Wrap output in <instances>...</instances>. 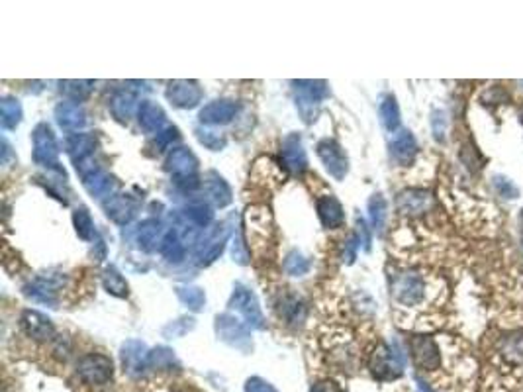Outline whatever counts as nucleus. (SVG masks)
Listing matches in <instances>:
<instances>
[{"mask_svg":"<svg viewBox=\"0 0 523 392\" xmlns=\"http://www.w3.org/2000/svg\"><path fill=\"white\" fill-rule=\"evenodd\" d=\"M76 375L86 384L93 386H102L106 384L114 375V365L112 359L102 355V353H88L83 355L76 363Z\"/></svg>","mask_w":523,"mask_h":392,"instance_id":"7ed1b4c3","label":"nucleus"},{"mask_svg":"<svg viewBox=\"0 0 523 392\" xmlns=\"http://www.w3.org/2000/svg\"><path fill=\"white\" fill-rule=\"evenodd\" d=\"M369 218H371L372 228L377 231H382L384 222H386V200L382 195H374L369 200Z\"/></svg>","mask_w":523,"mask_h":392,"instance_id":"a19ab883","label":"nucleus"},{"mask_svg":"<svg viewBox=\"0 0 523 392\" xmlns=\"http://www.w3.org/2000/svg\"><path fill=\"white\" fill-rule=\"evenodd\" d=\"M247 328L249 325L239 322L236 316L231 314H219L216 318V333H218V338L222 341H226L231 347H236V350H251V333H249Z\"/></svg>","mask_w":523,"mask_h":392,"instance_id":"0eeeda50","label":"nucleus"},{"mask_svg":"<svg viewBox=\"0 0 523 392\" xmlns=\"http://www.w3.org/2000/svg\"><path fill=\"white\" fill-rule=\"evenodd\" d=\"M282 163L288 171H292L294 175H302L308 169V157H306V149L302 139L298 134H288L282 139Z\"/></svg>","mask_w":523,"mask_h":392,"instance_id":"ddd939ff","label":"nucleus"},{"mask_svg":"<svg viewBox=\"0 0 523 392\" xmlns=\"http://www.w3.org/2000/svg\"><path fill=\"white\" fill-rule=\"evenodd\" d=\"M496 187H498L500 192H502V195H506L507 198H515V195H517L515 187L507 179H496Z\"/></svg>","mask_w":523,"mask_h":392,"instance_id":"5fc2aeb1","label":"nucleus"},{"mask_svg":"<svg viewBox=\"0 0 523 392\" xmlns=\"http://www.w3.org/2000/svg\"><path fill=\"white\" fill-rule=\"evenodd\" d=\"M237 112H239V104L236 100H228V98H222V100H214V103L206 104L198 118L202 124L208 126H224L229 124L231 120L236 118Z\"/></svg>","mask_w":523,"mask_h":392,"instance_id":"2eb2a0df","label":"nucleus"},{"mask_svg":"<svg viewBox=\"0 0 523 392\" xmlns=\"http://www.w3.org/2000/svg\"><path fill=\"white\" fill-rule=\"evenodd\" d=\"M65 284V277L59 273H45L35 277L24 287V294L35 302H42L47 306H53L57 302V292Z\"/></svg>","mask_w":523,"mask_h":392,"instance_id":"1a4fd4ad","label":"nucleus"},{"mask_svg":"<svg viewBox=\"0 0 523 392\" xmlns=\"http://www.w3.org/2000/svg\"><path fill=\"white\" fill-rule=\"evenodd\" d=\"M32 142H34V161L42 167H57L59 163V145L55 139V134L51 129L50 124H38L32 134Z\"/></svg>","mask_w":523,"mask_h":392,"instance_id":"39448f33","label":"nucleus"},{"mask_svg":"<svg viewBox=\"0 0 523 392\" xmlns=\"http://www.w3.org/2000/svg\"><path fill=\"white\" fill-rule=\"evenodd\" d=\"M285 271H287L290 277H304V275L310 271V261H308L302 253L290 251V253L285 257Z\"/></svg>","mask_w":523,"mask_h":392,"instance_id":"79ce46f5","label":"nucleus"},{"mask_svg":"<svg viewBox=\"0 0 523 392\" xmlns=\"http://www.w3.org/2000/svg\"><path fill=\"white\" fill-rule=\"evenodd\" d=\"M498 357L512 367H523V332H507L496 341Z\"/></svg>","mask_w":523,"mask_h":392,"instance_id":"a211bd4d","label":"nucleus"},{"mask_svg":"<svg viewBox=\"0 0 523 392\" xmlns=\"http://www.w3.org/2000/svg\"><path fill=\"white\" fill-rule=\"evenodd\" d=\"M431 124H433V134L441 142L445 137V116L441 112H435L433 118H431Z\"/></svg>","mask_w":523,"mask_h":392,"instance_id":"603ef678","label":"nucleus"},{"mask_svg":"<svg viewBox=\"0 0 523 392\" xmlns=\"http://www.w3.org/2000/svg\"><path fill=\"white\" fill-rule=\"evenodd\" d=\"M343 243H345V246H343V253H341V257H343L345 263H353L355 257H357V249L361 248V243H359V239H357L355 234L351 238H347Z\"/></svg>","mask_w":523,"mask_h":392,"instance_id":"8fccbe9b","label":"nucleus"},{"mask_svg":"<svg viewBox=\"0 0 523 392\" xmlns=\"http://www.w3.org/2000/svg\"><path fill=\"white\" fill-rule=\"evenodd\" d=\"M431 204V196L423 188H408L398 196V210L404 214H423Z\"/></svg>","mask_w":523,"mask_h":392,"instance_id":"a878e982","label":"nucleus"},{"mask_svg":"<svg viewBox=\"0 0 523 392\" xmlns=\"http://www.w3.org/2000/svg\"><path fill=\"white\" fill-rule=\"evenodd\" d=\"M22 330L28 338L35 341H50L55 335V328L51 324V320L38 310H24L22 318H20Z\"/></svg>","mask_w":523,"mask_h":392,"instance_id":"4468645a","label":"nucleus"},{"mask_svg":"<svg viewBox=\"0 0 523 392\" xmlns=\"http://www.w3.org/2000/svg\"><path fill=\"white\" fill-rule=\"evenodd\" d=\"M231 257H234V261L239 265L249 263V253H247V249H245V246H243V239H241L239 234L234 236V243H231Z\"/></svg>","mask_w":523,"mask_h":392,"instance_id":"de8ad7c7","label":"nucleus"},{"mask_svg":"<svg viewBox=\"0 0 523 392\" xmlns=\"http://www.w3.org/2000/svg\"><path fill=\"white\" fill-rule=\"evenodd\" d=\"M280 314L288 324H302L306 318V306L298 296H285L280 300Z\"/></svg>","mask_w":523,"mask_h":392,"instance_id":"72a5a7b5","label":"nucleus"},{"mask_svg":"<svg viewBox=\"0 0 523 392\" xmlns=\"http://www.w3.org/2000/svg\"><path fill=\"white\" fill-rule=\"evenodd\" d=\"M369 367L374 373V376L379 379H394L402 373V357L400 353L389 347L386 343H380L377 345V350L371 353V359H369Z\"/></svg>","mask_w":523,"mask_h":392,"instance_id":"9d476101","label":"nucleus"},{"mask_svg":"<svg viewBox=\"0 0 523 392\" xmlns=\"http://www.w3.org/2000/svg\"><path fill=\"white\" fill-rule=\"evenodd\" d=\"M178 367V361L175 357V353L167 347H157L147 353V361H145V369H165L171 371Z\"/></svg>","mask_w":523,"mask_h":392,"instance_id":"c9c22d12","label":"nucleus"},{"mask_svg":"<svg viewBox=\"0 0 523 392\" xmlns=\"http://www.w3.org/2000/svg\"><path fill=\"white\" fill-rule=\"evenodd\" d=\"M204 188H206L208 200L216 208H226L228 204H231V188L216 171H210L204 175Z\"/></svg>","mask_w":523,"mask_h":392,"instance_id":"4be33fe9","label":"nucleus"},{"mask_svg":"<svg viewBox=\"0 0 523 392\" xmlns=\"http://www.w3.org/2000/svg\"><path fill=\"white\" fill-rule=\"evenodd\" d=\"M427 281L418 271H402L392 277V296L400 306H418L425 300Z\"/></svg>","mask_w":523,"mask_h":392,"instance_id":"f03ea898","label":"nucleus"},{"mask_svg":"<svg viewBox=\"0 0 523 392\" xmlns=\"http://www.w3.org/2000/svg\"><path fill=\"white\" fill-rule=\"evenodd\" d=\"M61 93L67 96L71 103H83L93 93L91 81H61Z\"/></svg>","mask_w":523,"mask_h":392,"instance_id":"f704fd0d","label":"nucleus"},{"mask_svg":"<svg viewBox=\"0 0 523 392\" xmlns=\"http://www.w3.org/2000/svg\"><path fill=\"white\" fill-rule=\"evenodd\" d=\"M292 85L296 86L298 93L310 94V96L318 98V100H323V98L329 94L328 83H326V81H292Z\"/></svg>","mask_w":523,"mask_h":392,"instance_id":"c03bdc74","label":"nucleus"},{"mask_svg":"<svg viewBox=\"0 0 523 392\" xmlns=\"http://www.w3.org/2000/svg\"><path fill=\"white\" fill-rule=\"evenodd\" d=\"M390 154L394 157V161L400 165H408L418 154V144L415 137L412 136L410 129H398L392 142H390Z\"/></svg>","mask_w":523,"mask_h":392,"instance_id":"b1692460","label":"nucleus"},{"mask_svg":"<svg viewBox=\"0 0 523 392\" xmlns=\"http://www.w3.org/2000/svg\"><path fill=\"white\" fill-rule=\"evenodd\" d=\"M310 392H345V391H343L338 383H333V381H321V383L314 384Z\"/></svg>","mask_w":523,"mask_h":392,"instance_id":"864d4df0","label":"nucleus"},{"mask_svg":"<svg viewBox=\"0 0 523 392\" xmlns=\"http://www.w3.org/2000/svg\"><path fill=\"white\" fill-rule=\"evenodd\" d=\"M410 351L418 369L423 371H435L441 365V353L437 343L430 335H414L410 340Z\"/></svg>","mask_w":523,"mask_h":392,"instance_id":"f8f14e48","label":"nucleus"},{"mask_svg":"<svg viewBox=\"0 0 523 392\" xmlns=\"http://www.w3.org/2000/svg\"><path fill=\"white\" fill-rule=\"evenodd\" d=\"M165 94H167V100L173 106L183 108V110L196 108L204 98L202 88L196 81H183V79L180 81H171Z\"/></svg>","mask_w":523,"mask_h":392,"instance_id":"9b49d317","label":"nucleus"},{"mask_svg":"<svg viewBox=\"0 0 523 392\" xmlns=\"http://www.w3.org/2000/svg\"><path fill=\"white\" fill-rule=\"evenodd\" d=\"M102 284H104V289L108 290L112 296H118V299H126L127 296L126 279L122 277V273H120L114 265H110V267H106L102 271Z\"/></svg>","mask_w":523,"mask_h":392,"instance_id":"473e14b6","label":"nucleus"},{"mask_svg":"<svg viewBox=\"0 0 523 392\" xmlns=\"http://www.w3.org/2000/svg\"><path fill=\"white\" fill-rule=\"evenodd\" d=\"M316 210L320 216V222L328 230H338L345 224V212L343 206L333 195H323L316 200Z\"/></svg>","mask_w":523,"mask_h":392,"instance_id":"dca6fc26","label":"nucleus"},{"mask_svg":"<svg viewBox=\"0 0 523 392\" xmlns=\"http://www.w3.org/2000/svg\"><path fill=\"white\" fill-rule=\"evenodd\" d=\"M137 122L145 134H159L161 129L167 128V116L159 104L153 100H144L137 106Z\"/></svg>","mask_w":523,"mask_h":392,"instance_id":"6ab92c4d","label":"nucleus"},{"mask_svg":"<svg viewBox=\"0 0 523 392\" xmlns=\"http://www.w3.org/2000/svg\"><path fill=\"white\" fill-rule=\"evenodd\" d=\"M355 236H357L359 243H361L364 249L371 248V234H369V228H367L364 220H361V218L357 220V231H355Z\"/></svg>","mask_w":523,"mask_h":392,"instance_id":"3c124183","label":"nucleus"},{"mask_svg":"<svg viewBox=\"0 0 523 392\" xmlns=\"http://www.w3.org/2000/svg\"><path fill=\"white\" fill-rule=\"evenodd\" d=\"M22 106L18 103L16 98H2L0 103V122H2V128L4 129H16L18 124L22 122Z\"/></svg>","mask_w":523,"mask_h":392,"instance_id":"2f4dec72","label":"nucleus"},{"mask_svg":"<svg viewBox=\"0 0 523 392\" xmlns=\"http://www.w3.org/2000/svg\"><path fill=\"white\" fill-rule=\"evenodd\" d=\"M229 308L236 310L237 314L243 316L245 324L255 330H265V316L259 306V300L251 290L243 287V284H236L231 300H229Z\"/></svg>","mask_w":523,"mask_h":392,"instance_id":"20e7f679","label":"nucleus"},{"mask_svg":"<svg viewBox=\"0 0 523 392\" xmlns=\"http://www.w3.org/2000/svg\"><path fill=\"white\" fill-rule=\"evenodd\" d=\"M177 296L192 312H200L206 304V296H204V290L200 287H188V284L177 287Z\"/></svg>","mask_w":523,"mask_h":392,"instance_id":"e433bc0d","label":"nucleus"},{"mask_svg":"<svg viewBox=\"0 0 523 392\" xmlns=\"http://www.w3.org/2000/svg\"><path fill=\"white\" fill-rule=\"evenodd\" d=\"M73 224H75V230L79 234V238L85 239V241H91L96 236V230H94V222L91 212L86 208H76L73 212Z\"/></svg>","mask_w":523,"mask_h":392,"instance_id":"ea45409f","label":"nucleus"},{"mask_svg":"<svg viewBox=\"0 0 523 392\" xmlns=\"http://www.w3.org/2000/svg\"><path fill=\"white\" fill-rule=\"evenodd\" d=\"M178 139V129L175 126H167L165 129H161L159 134L155 136V142H153V147H155V151H165V149H169L171 145L175 144Z\"/></svg>","mask_w":523,"mask_h":392,"instance_id":"49530a36","label":"nucleus"},{"mask_svg":"<svg viewBox=\"0 0 523 392\" xmlns=\"http://www.w3.org/2000/svg\"><path fill=\"white\" fill-rule=\"evenodd\" d=\"M165 169L169 171L173 183L183 190H195L200 187L198 179V159L188 147L173 149L165 161Z\"/></svg>","mask_w":523,"mask_h":392,"instance_id":"f257e3e1","label":"nucleus"},{"mask_svg":"<svg viewBox=\"0 0 523 392\" xmlns=\"http://www.w3.org/2000/svg\"><path fill=\"white\" fill-rule=\"evenodd\" d=\"M245 392H279L275 386L267 381H263L261 376H251L245 383Z\"/></svg>","mask_w":523,"mask_h":392,"instance_id":"09e8293b","label":"nucleus"},{"mask_svg":"<svg viewBox=\"0 0 523 392\" xmlns=\"http://www.w3.org/2000/svg\"><path fill=\"white\" fill-rule=\"evenodd\" d=\"M318 157L323 163V167L335 180H343L349 173V159H347L343 147L335 139H320L316 145Z\"/></svg>","mask_w":523,"mask_h":392,"instance_id":"6e6552de","label":"nucleus"},{"mask_svg":"<svg viewBox=\"0 0 523 392\" xmlns=\"http://www.w3.org/2000/svg\"><path fill=\"white\" fill-rule=\"evenodd\" d=\"M42 179L47 180V183H45V188L50 190L51 195L55 196V198H59L63 204H67L69 187L65 171L61 169L59 165H57V167H51V169H47V175L42 177Z\"/></svg>","mask_w":523,"mask_h":392,"instance_id":"c756f323","label":"nucleus"},{"mask_svg":"<svg viewBox=\"0 0 523 392\" xmlns=\"http://www.w3.org/2000/svg\"><path fill=\"white\" fill-rule=\"evenodd\" d=\"M183 214H185L188 222L192 226H198V228H206L212 222V218H214L210 204H206V202H192V204L186 206Z\"/></svg>","mask_w":523,"mask_h":392,"instance_id":"58836bf2","label":"nucleus"},{"mask_svg":"<svg viewBox=\"0 0 523 392\" xmlns=\"http://www.w3.org/2000/svg\"><path fill=\"white\" fill-rule=\"evenodd\" d=\"M83 185L85 188L88 190V195L94 196V198H104L106 196V200H108L110 196H114V188H116V180L114 177L106 173L104 169H96L93 171L91 175H86L83 177Z\"/></svg>","mask_w":523,"mask_h":392,"instance_id":"393cba45","label":"nucleus"},{"mask_svg":"<svg viewBox=\"0 0 523 392\" xmlns=\"http://www.w3.org/2000/svg\"><path fill=\"white\" fill-rule=\"evenodd\" d=\"M55 120H57L59 128L76 134L79 129L85 128L86 112L81 104L65 100V103H59L55 106Z\"/></svg>","mask_w":523,"mask_h":392,"instance_id":"aec40b11","label":"nucleus"},{"mask_svg":"<svg viewBox=\"0 0 523 392\" xmlns=\"http://www.w3.org/2000/svg\"><path fill=\"white\" fill-rule=\"evenodd\" d=\"M104 210L112 222L126 226L134 220L135 214H137V200L127 195H114L104 202Z\"/></svg>","mask_w":523,"mask_h":392,"instance_id":"f3484780","label":"nucleus"},{"mask_svg":"<svg viewBox=\"0 0 523 392\" xmlns=\"http://www.w3.org/2000/svg\"><path fill=\"white\" fill-rule=\"evenodd\" d=\"M145 361H147V347L145 343L137 340H130L122 345V365L127 375H139L145 371Z\"/></svg>","mask_w":523,"mask_h":392,"instance_id":"412c9836","label":"nucleus"},{"mask_svg":"<svg viewBox=\"0 0 523 392\" xmlns=\"http://www.w3.org/2000/svg\"><path fill=\"white\" fill-rule=\"evenodd\" d=\"M135 238H137V246H139V249H144V251H153L157 246H161V241L165 238L163 226H161L159 220L147 218V220H144V222L137 226Z\"/></svg>","mask_w":523,"mask_h":392,"instance_id":"bb28decb","label":"nucleus"},{"mask_svg":"<svg viewBox=\"0 0 523 392\" xmlns=\"http://www.w3.org/2000/svg\"><path fill=\"white\" fill-rule=\"evenodd\" d=\"M159 253L169 263H180L185 259V241L180 239L177 230H171L165 234V238L159 246Z\"/></svg>","mask_w":523,"mask_h":392,"instance_id":"c85d7f7f","label":"nucleus"},{"mask_svg":"<svg viewBox=\"0 0 523 392\" xmlns=\"http://www.w3.org/2000/svg\"><path fill=\"white\" fill-rule=\"evenodd\" d=\"M195 328V320L192 318H178L175 322H171L163 328V335L165 338H183L185 333H188Z\"/></svg>","mask_w":523,"mask_h":392,"instance_id":"a18cd8bd","label":"nucleus"},{"mask_svg":"<svg viewBox=\"0 0 523 392\" xmlns=\"http://www.w3.org/2000/svg\"><path fill=\"white\" fill-rule=\"evenodd\" d=\"M379 114L384 128L390 129V132H396L400 128V108H398L396 98L392 94L382 96V100L379 104Z\"/></svg>","mask_w":523,"mask_h":392,"instance_id":"7c9ffc66","label":"nucleus"},{"mask_svg":"<svg viewBox=\"0 0 523 392\" xmlns=\"http://www.w3.org/2000/svg\"><path fill=\"white\" fill-rule=\"evenodd\" d=\"M196 137H198V142H200L206 149H210V151H222V149L226 147V144H228V139L222 136V134L206 128H196Z\"/></svg>","mask_w":523,"mask_h":392,"instance_id":"37998d69","label":"nucleus"},{"mask_svg":"<svg viewBox=\"0 0 523 392\" xmlns=\"http://www.w3.org/2000/svg\"><path fill=\"white\" fill-rule=\"evenodd\" d=\"M320 104H321V100L314 98V96H310V94H304V93L296 94V110H298L300 118L304 120L306 124H312V122H316L318 114H320Z\"/></svg>","mask_w":523,"mask_h":392,"instance_id":"4c0bfd02","label":"nucleus"},{"mask_svg":"<svg viewBox=\"0 0 523 392\" xmlns=\"http://www.w3.org/2000/svg\"><path fill=\"white\" fill-rule=\"evenodd\" d=\"M135 104H137V96L130 91H116V93L110 96L108 108L112 112V116L122 122V124H127L130 118L134 116L135 112Z\"/></svg>","mask_w":523,"mask_h":392,"instance_id":"cd10ccee","label":"nucleus"},{"mask_svg":"<svg viewBox=\"0 0 523 392\" xmlns=\"http://www.w3.org/2000/svg\"><path fill=\"white\" fill-rule=\"evenodd\" d=\"M229 236H231V228H229L228 222H222L214 230L208 231L206 238L200 239L196 246V263L200 267H208V265L214 263L222 255Z\"/></svg>","mask_w":523,"mask_h":392,"instance_id":"423d86ee","label":"nucleus"},{"mask_svg":"<svg viewBox=\"0 0 523 392\" xmlns=\"http://www.w3.org/2000/svg\"><path fill=\"white\" fill-rule=\"evenodd\" d=\"M94 147H96V137L91 134H71L65 139V151L71 157V161L79 165V163L91 159L94 154Z\"/></svg>","mask_w":523,"mask_h":392,"instance_id":"5701e85b","label":"nucleus"}]
</instances>
